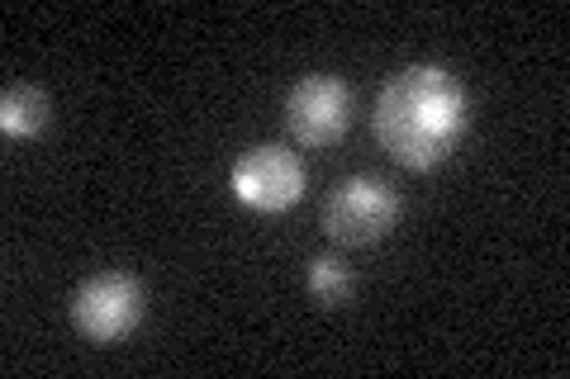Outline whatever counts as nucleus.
Masks as SVG:
<instances>
[{
    "mask_svg": "<svg viewBox=\"0 0 570 379\" xmlns=\"http://www.w3.org/2000/svg\"><path fill=\"white\" fill-rule=\"evenodd\" d=\"M48 96L39 86H6L0 96V133L6 138H39L48 129Z\"/></svg>",
    "mask_w": 570,
    "mask_h": 379,
    "instance_id": "6",
    "label": "nucleus"
},
{
    "mask_svg": "<svg viewBox=\"0 0 570 379\" xmlns=\"http://www.w3.org/2000/svg\"><path fill=\"white\" fill-rule=\"evenodd\" d=\"M285 129H291L299 148H333V142L352 129L347 81L328 77V71L299 77L291 86V96H285Z\"/></svg>",
    "mask_w": 570,
    "mask_h": 379,
    "instance_id": "4",
    "label": "nucleus"
},
{
    "mask_svg": "<svg viewBox=\"0 0 570 379\" xmlns=\"http://www.w3.org/2000/svg\"><path fill=\"white\" fill-rule=\"evenodd\" d=\"M400 223V190H390L381 176H347L324 200V232L337 247L381 242Z\"/></svg>",
    "mask_w": 570,
    "mask_h": 379,
    "instance_id": "2",
    "label": "nucleus"
},
{
    "mask_svg": "<svg viewBox=\"0 0 570 379\" xmlns=\"http://www.w3.org/2000/svg\"><path fill=\"white\" fill-rule=\"evenodd\" d=\"M371 129L385 157H395L409 171L442 167L456 142L471 129V96L448 67L414 62L395 71L371 110Z\"/></svg>",
    "mask_w": 570,
    "mask_h": 379,
    "instance_id": "1",
    "label": "nucleus"
},
{
    "mask_svg": "<svg viewBox=\"0 0 570 379\" xmlns=\"http://www.w3.org/2000/svg\"><path fill=\"white\" fill-rule=\"evenodd\" d=\"M228 186H234V200L253 213H285L305 200V167H299L295 152L276 148V142H266V148H253L234 161V176H228Z\"/></svg>",
    "mask_w": 570,
    "mask_h": 379,
    "instance_id": "5",
    "label": "nucleus"
},
{
    "mask_svg": "<svg viewBox=\"0 0 570 379\" xmlns=\"http://www.w3.org/2000/svg\"><path fill=\"white\" fill-rule=\"evenodd\" d=\"M71 328L91 341H119L142 322V285L124 270H100V276L81 280L77 295L67 303Z\"/></svg>",
    "mask_w": 570,
    "mask_h": 379,
    "instance_id": "3",
    "label": "nucleus"
},
{
    "mask_svg": "<svg viewBox=\"0 0 570 379\" xmlns=\"http://www.w3.org/2000/svg\"><path fill=\"white\" fill-rule=\"evenodd\" d=\"M352 270L347 261H337V257H314L309 261V295L324 303V309H337V303H347L352 299Z\"/></svg>",
    "mask_w": 570,
    "mask_h": 379,
    "instance_id": "7",
    "label": "nucleus"
}]
</instances>
